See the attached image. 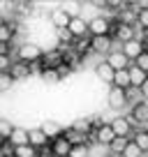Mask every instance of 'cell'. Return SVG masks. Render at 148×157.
<instances>
[{"label":"cell","mask_w":148,"mask_h":157,"mask_svg":"<svg viewBox=\"0 0 148 157\" xmlns=\"http://www.w3.org/2000/svg\"><path fill=\"white\" fill-rule=\"evenodd\" d=\"M7 141L12 143V146H28L30 143V136H28V129H23V127H16L14 129V134H12Z\"/></svg>","instance_id":"ffe728a7"},{"label":"cell","mask_w":148,"mask_h":157,"mask_svg":"<svg viewBox=\"0 0 148 157\" xmlns=\"http://www.w3.org/2000/svg\"><path fill=\"white\" fill-rule=\"evenodd\" d=\"M63 136L67 139V141L72 143V146H81V143H88V136H86L84 132H79V129H74L72 125H69V127H65Z\"/></svg>","instance_id":"2e32d148"},{"label":"cell","mask_w":148,"mask_h":157,"mask_svg":"<svg viewBox=\"0 0 148 157\" xmlns=\"http://www.w3.org/2000/svg\"><path fill=\"white\" fill-rule=\"evenodd\" d=\"M146 78H148V74L143 72V69H139L137 65H130V86H134V88H141L143 83H146Z\"/></svg>","instance_id":"ac0fdd59"},{"label":"cell","mask_w":148,"mask_h":157,"mask_svg":"<svg viewBox=\"0 0 148 157\" xmlns=\"http://www.w3.org/2000/svg\"><path fill=\"white\" fill-rule=\"evenodd\" d=\"M141 95H143V99L148 102V78H146V83L141 86Z\"/></svg>","instance_id":"74e56055"},{"label":"cell","mask_w":148,"mask_h":157,"mask_svg":"<svg viewBox=\"0 0 148 157\" xmlns=\"http://www.w3.org/2000/svg\"><path fill=\"white\" fill-rule=\"evenodd\" d=\"M12 46H14V44H0V56H10Z\"/></svg>","instance_id":"8d00e7d4"},{"label":"cell","mask_w":148,"mask_h":157,"mask_svg":"<svg viewBox=\"0 0 148 157\" xmlns=\"http://www.w3.org/2000/svg\"><path fill=\"white\" fill-rule=\"evenodd\" d=\"M132 141L137 143L143 152H148V129H137V132L132 134Z\"/></svg>","instance_id":"d4e9b609"},{"label":"cell","mask_w":148,"mask_h":157,"mask_svg":"<svg viewBox=\"0 0 148 157\" xmlns=\"http://www.w3.org/2000/svg\"><path fill=\"white\" fill-rule=\"evenodd\" d=\"M40 157H56V155H53V148H51V143H49V146H44V148H40Z\"/></svg>","instance_id":"d590c367"},{"label":"cell","mask_w":148,"mask_h":157,"mask_svg":"<svg viewBox=\"0 0 148 157\" xmlns=\"http://www.w3.org/2000/svg\"><path fill=\"white\" fill-rule=\"evenodd\" d=\"M130 139L127 136H116L114 141H111V146H109V152H114V155H123V150L127 148Z\"/></svg>","instance_id":"7402d4cb"},{"label":"cell","mask_w":148,"mask_h":157,"mask_svg":"<svg viewBox=\"0 0 148 157\" xmlns=\"http://www.w3.org/2000/svg\"><path fill=\"white\" fill-rule=\"evenodd\" d=\"M118 23H125V25H137V14H134V12L127 7V2H125L123 10H118Z\"/></svg>","instance_id":"44dd1931"},{"label":"cell","mask_w":148,"mask_h":157,"mask_svg":"<svg viewBox=\"0 0 148 157\" xmlns=\"http://www.w3.org/2000/svg\"><path fill=\"white\" fill-rule=\"evenodd\" d=\"M51 148H53V155H56V157H69L72 143H69L65 136H58V139H53V141H51Z\"/></svg>","instance_id":"9a60e30c"},{"label":"cell","mask_w":148,"mask_h":157,"mask_svg":"<svg viewBox=\"0 0 148 157\" xmlns=\"http://www.w3.org/2000/svg\"><path fill=\"white\" fill-rule=\"evenodd\" d=\"M69 33L74 35V39H84V37H90V30H88V21L84 19V16H74L72 21H69Z\"/></svg>","instance_id":"ba28073f"},{"label":"cell","mask_w":148,"mask_h":157,"mask_svg":"<svg viewBox=\"0 0 148 157\" xmlns=\"http://www.w3.org/2000/svg\"><path fill=\"white\" fill-rule=\"evenodd\" d=\"M14 125H12V120H7V118H2V120H0V134H2V141H7V139L12 136V134H14Z\"/></svg>","instance_id":"4316f807"},{"label":"cell","mask_w":148,"mask_h":157,"mask_svg":"<svg viewBox=\"0 0 148 157\" xmlns=\"http://www.w3.org/2000/svg\"><path fill=\"white\" fill-rule=\"evenodd\" d=\"M58 74H60V78H63V81H65V78L69 76V74H74V69H72V65L63 63V65H60V67H58Z\"/></svg>","instance_id":"836d02e7"},{"label":"cell","mask_w":148,"mask_h":157,"mask_svg":"<svg viewBox=\"0 0 148 157\" xmlns=\"http://www.w3.org/2000/svg\"><path fill=\"white\" fill-rule=\"evenodd\" d=\"M40 127L46 132V136H49L51 141H53V139H58V136H63V132H65V127H60L58 120H44Z\"/></svg>","instance_id":"e0dca14e"},{"label":"cell","mask_w":148,"mask_h":157,"mask_svg":"<svg viewBox=\"0 0 148 157\" xmlns=\"http://www.w3.org/2000/svg\"><path fill=\"white\" fill-rule=\"evenodd\" d=\"M143 155H146V152H143L141 148H139L137 143H134L132 139H130L127 148H125V150H123V155H120V157H143Z\"/></svg>","instance_id":"484cf974"},{"label":"cell","mask_w":148,"mask_h":157,"mask_svg":"<svg viewBox=\"0 0 148 157\" xmlns=\"http://www.w3.org/2000/svg\"><path fill=\"white\" fill-rule=\"evenodd\" d=\"M72 19H74V16H72V12H67V10H60V7L51 10V14H49V23H51V28H56V30H63V28H67Z\"/></svg>","instance_id":"5b68a950"},{"label":"cell","mask_w":148,"mask_h":157,"mask_svg":"<svg viewBox=\"0 0 148 157\" xmlns=\"http://www.w3.org/2000/svg\"><path fill=\"white\" fill-rule=\"evenodd\" d=\"M88 152H90V146L88 143H81V146H72L69 157H88Z\"/></svg>","instance_id":"f546056e"},{"label":"cell","mask_w":148,"mask_h":157,"mask_svg":"<svg viewBox=\"0 0 148 157\" xmlns=\"http://www.w3.org/2000/svg\"><path fill=\"white\" fill-rule=\"evenodd\" d=\"M12 65H14V63H12V56H0V74H2V72H10Z\"/></svg>","instance_id":"d6a6232c"},{"label":"cell","mask_w":148,"mask_h":157,"mask_svg":"<svg viewBox=\"0 0 148 157\" xmlns=\"http://www.w3.org/2000/svg\"><path fill=\"white\" fill-rule=\"evenodd\" d=\"M132 116L139 123V129H148V102H139L132 109Z\"/></svg>","instance_id":"4fadbf2b"},{"label":"cell","mask_w":148,"mask_h":157,"mask_svg":"<svg viewBox=\"0 0 148 157\" xmlns=\"http://www.w3.org/2000/svg\"><path fill=\"white\" fill-rule=\"evenodd\" d=\"M10 74L16 78V81H21V78H28V76H30V65H28V63H21V60H14V65H12Z\"/></svg>","instance_id":"d6986e66"},{"label":"cell","mask_w":148,"mask_h":157,"mask_svg":"<svg viewBox=\"0 0 148 157\" xmlns=\"http://www.w3.org/2000/svg\"><path fill=\"white\" fill-rule=\"evenodd\" d=\"M114 86H118V88H123V90L130 88V69H118V72H116Z\"/></svg>","instance_id":"603a6c76"},{"label":"cell","mask_w":148,"mask_h":157,"mask_svg":"<svg viewBox=\"0 0 148 157\" xmlns=\"http://www.w3.org/2000/svg\"><path fill=\"white\" fill-rule=\"evenodd\" d=\"M95 76L102 81V83H107V86H114V76H116V69L111 67V65L104 60V63H99L97 67H95Z\"/></svg>","instance_id":"30bf717a"},{"label":"cell","mask_w":148,"mask_h":157,"mask_svg":"<svg viewBox=\"0 0 148 157\" xmlns=\"http://www.w3.org/2000/svg\"><path fill=\"white\" fill-rule=\"evenodd\" d=\"M125 93H127V102H134V106H137L139 102H146V99H143V95H141V88H134V86H130Z\"/></svg>","instance_id":"83f0119b"},{"label":"cell","mask_w":148,"mask_h":157,"mask_svg":"<svg viewBox=\"0 0 148 157\" xmlns=\"http://www.w3.org/2000/svg\"><path fill=\"white\" fill-rule=\"evenodd\" d=\"M2 157H14V146H12L10 141L2 143Z\"/></svg>","instance_id":"e575fe53"},{"label":"cell","mask_w":148,"mask_h":157,"mask_svg":"<svg viewBox=\"0 0 148 157\" xmlns=\"http://www.w3.org/2000/svg\"><path fill=\"white\" fill-rule=\"evenodd\" d=\"M114 139H116V132H114L111 125H102V127H97V146L109 148Z\"/></svg>","instance_id":"5bb4252c"},{"label":"cell","mask_w":148,"mask_h":157,"mask_svg":"<svg viewBox=\"0 0 148 157\" xmlns=\"http://www.w3.org/2000/svg\"><path fill=\"white\" fill-rule=\"evenodd\" d=\"M42 83H46V86H58V83H63V78H60L58 69H44V74H42Z\"/></svg>","instance_id":"cb8c5ba5"},{"label":"cell","mask_w":148,"mask_h":157,"mask_svg":"<svg viewBox=\"0 0 148 157\" xmlns=\"http://www.w3.org/2000/svg\"><path fill=\"white\" fill-rule=\"evenodd\" d=\"M28 136H30V146H35L37 150L51 143V139L46 136V132H44L42 127H33V129H28Z\"/></svg>","instance_id":"7c38bea8"},{"label":"cell","mask_w":148,"mask_h":157,"mask_svg":"<svg viewBox=\"0 0 148 157\" xmlns=\"http://www.w3.org/2000/svg\"><path fill=\"white\" fill-rule=\"evenodd\" d=\"M134 65H137V67H139V69H143V72H146V74H148V51H143V53H141V56H139V58H137V60H134Z\"/></svg>","instance_id":"1f68e13d"},{"label":"cell","mask_w":148,"mask_h":157,"mask_svg":"<svg viewBox=\"0 0 148 157\" xmlns=\"http://www.w3.org/2000/svg\"><path fill=\"white\" fill-rule=\"evenodd\" d=\"M90 51L107 58V56L114 51V37H111V35H104V37H93V39H90Z\"/></svg>","instance_id":"3957f363"},{"label":"cell","mask_w":148,"mask_h":157,"mask_svg":"<svg viewBox=\"0 0 148 157\" xmlns=\"http://www.w3.org/2000/svg\"><path fill=\"white\" fill-rule=\"evenodd\" d=\"M125 104H127V93L118 86H109V93H107V109L111 111H123Z\"/></svg>","instance_id":"7a4b0ae2"},{"label":"cell","mask_w":148,"mask_h":157,"mask_svg":"<svg viewBox=\"0 0 148 157\" xmlns=\"http://www.w3.org/2000/svg\"><path fill=\"white\" fill-rule=\"evenodd\" d=\"M104 60H107V63L111 65L116 72H118V69H130V65H132V60H130V58H127V56H125L120 49H114V51H111V53H109Z\"/></svg>","instance_id":"52a82bcc"},{"label":"cell","mask_w":148,"mask_h":157,"mask_svg":"<svg viewBox=\"0 0 148 157\" xmlns=\"http://www.w3.org/2000/svg\"><path fill=\"white\" fill-rule=\"evenodd\" d=\"M42 56H44V49H42L37 42H28V44L19 46L16 49V60H21V63H37V60H42Z\"/></svg>","instance_id":"6da1fadb"},{"label":"cell","mask_w":148,"mask_h":157,"mask_svg":"<svg viewBox=\"0 0 148 157\" xmlns=\"http://www.w3.org/2000/svg\"><path fill=\"white\" fill-rule=\"evenodd\" d=\"M114 39L118 42V44H127V42L137 39V25L116 23V25H114Z\"/></svg>","instance_id":"8992f818"},{"label":"cell","mask_w":148,"mask_h":157,"mask_svg":"<svg viewBox=\"0 0 148 157\" xmlns=\"http://www.w3.org/2000/svg\"><path fill=\"white\" fill-rule=\"evenodd\" d=\"M137 28L148 30V10H141V12L137 14Z\"/></svg>","instance_id":"4dcf8cb0"},{"label":"cell","mask_w":148,"mask_h":157,"mask_svg":"<svg viewBox=\"0 0 148 157\" xmlns=\"http://www.w3.org/2000/svg\"><path fill=\"white\" fill-rule=\"evenodd\" d=\"M120 51H123V53H125V56H127V58L134 63V60H137L139 56L146 51V46H143L141 39H132V42H127V44H120Z\"/></svg>","instance_id":"9c48e42d"},{"label":"cell","mask_w":148,"mask_h":157,"mask_svg":"<svg viewBox=\"0 0 148 157\" xmlns=\"http://www.w3.org/2000/svg\"><path fill=\"white\" fill-rule=\"evenodd\" d=\"M14 81H16V78L12 76L10 72H2V74H0V90H2V93H7V90L14 86Z\"/></svg>","instance_id":"f1b7e54d"},{"label":"cell","mask_w":148,"mask_h":157,"mask_svg":"<svg viewBox=\"0 0 148 157\" xmlns=\"http://www.w3.org/2000/svg\"><path fill=\"white\" fill-rule=\"evenodd\" d=\"M111 127H114L116 136H127V139H132V134H134V129H132V125H130V120H127V118H120V116L114 118Z\"/></svg>","instance_id":"8fae6325"},{"label":"cell","mask_w":148,"mask_h":157,"mask_svg":"<svg viewBox=\"0 0 148 157\" xmlns=\"http://www.w3.org/2000/svg\"><path fill=\"white\" fill-rule=\"evenodd\" d=\"M88 30H90V37H104V35L111 33V23H109L107 16H93L88 21Z\"/></svg>","instance_id":"277c9868"}]
</instances>
